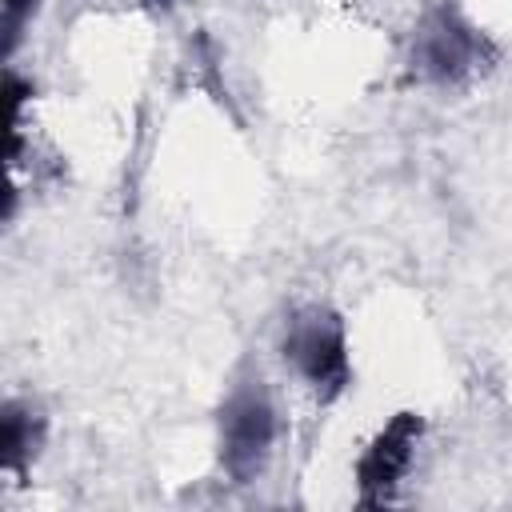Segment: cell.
Masks as SVG:
<instances>
[{
  "mask_svg": "<svg viewBox=\"0 0 512 512\" xmlns=\"http://www.w3.org/2000/svg\"><path fill=\"white\" fill-rule=\"evenodd\" d=\"M284 356L300 372V380L316 392V400L332 404L352 384V352H348V328L328 308L296 312L284 332Z\"/></svg>",
  "mask_w": 512,
  "mask_h": 512,
  "instance_id": "obj_1",
  "label": "cell"
},
{
  "mask_svg": "<svg viewBox=\"0 0 512 512\" xmlns=\"http://www.w3.org/2000/svg\"><path fill=\"white\" fill-rule=\"evenodd\" d=\"M276 444V408L264 388V380H244L228 392L220 408V468L248 484L272 456Z\"/></svg>",
  "mask_w": 512,
  "mask_h": 512,
  "instance_id": "obj_2",
  "label": "cell"
},
{
  "mask_svg": "<svg viewBox=\"0 0 512 512\" xmlns=\"http://www.w3.org/2000/svg\"><path fill=\"white\" fill-rule=\"evenodd\" d=\"M420 432H424V420L416 412H396L372 436V444L356 460V504L360 508H376L396 496V488L404 484V476L412 468Z\"/></svg>",
  "mask_w": 512,
  "mask_h": 512,
  "instance_id": "obj_3",
  "label": "cell"
},
{
  "mask_svg": "<svg viewBox=\"0 0 512 512\" xmlns=\"http://www.w3.org/2000/svg\"><path fill=\"white\" fill-rule=\"evenodd\" d=\"M40 432H44L40 416L32 408L8 400L4 412H0V468L4 472H24L32 464V456H36Z\"/></svg>",
  "mask_w": 512,
  "mask_h": 512,
  "instance_id": "obj_5",
  "label": "cell"
},
{
  "mask_svg": "<svg viewBox=\"0 0 512 512\" xmlns=\"http://www.w3.org/2000/svg\"><path fill=\"white\" fill-rule=\"evenodd\" d=\"M36 8V0H4V32H8V48L16 44V32L24 24V16Z\"/></svg>",
  "mask_w": 512,
  "mask_h": 512,
  "instance_id": "obj_6",
  "label": "cell"
},
{
  "mask_svg": "<svg viewBox=\"0 0 512 512\" xmlns=\"http://www.w3.org/2000/svg\"><path fill=\"white\" fill-rule=\"evenodd\" d=\"M488 60V40L456 12V8H436L420 36H416V64L432 80H456L468 68Z\"/></svg>",
  "mask_w": 512,
  "mask_h": 512,
  "instance_id": "obj_4",
  "label": "cell"
}]
</instances>
